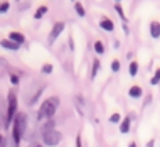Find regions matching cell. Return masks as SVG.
Returning <instances> with one entry per match:
<instances>
[{"label": "cell", "mask_w": 160, "mask_h": 147, "mask_svg": "<svg viewBox=\"0 0 160 147\" xmlns=\"http://www.w3.org/2000/svg\"><path fill=\"white\" fill-rule=\"evenodd\" d=\"M29 7H31V3L24 2V3H20V5H19V10H25V8H29Z\"/></svg>", "instance_id": "cell-23"}, {"label": "cell", "mask_w": 160, "mask_h": 147, "mask_svg": "<svg viewBox=\"0 0 160 147\" xmlns=\"http://www.w3.org/2000/svg\"><path fill=\"white\" fill-rule=\"evenodd\" d=\"M98 70H99V61L98 59H94L93 61V71H91V78H94L98 75Z\"/></svg>", "instance_id": "cell-17"}, {"label": "cell", "mask_w": 160, "mask_h": 147, "mask_svg": "<svg viewBox=\"0 0 160 147\" xmlns=\"http://www.w3.org/2000/svg\"><path fill=\"white\" fill-rule=\"evenodd\" d=\"M76 147H83L81 145V137H76Z\"/></svg>", "instance_id": "cell-25"}, {"label": "cell", "mask_w": 160, "mask_h": 147, "mask_svg": "<svg viewBox=\"0 0 160 147\" xmlns=\"http://www.w3.org/2000/svg\"><path fill=\"white\" fill-rule=\"evenodd\" d=\"M99 27L105 29L106 32H113V31H115V24L111 22L110 19H103L101 22H99Z\"/></svg>", "instance_id": "cell-8"}, {"label": "cell", "mask_w": 160, "mask_h": 147, "mask_svg": "<svg viewBox=\"0 0 160 147\" xmlns=\"http://www.w3.org/2000/svg\"><path fill=\"white\" fill-rule=\"evenodd\" d=\"M44 14H47V7L46 5H42V7H39L37 10H36V14H34V19H41Z\"/></svg>", "instance_id": "cell-14"}, {"label": "cell", "mask_w": 160, "mask_h": 147, "mask_svg": "<svg viewBox=\"0 0 160 147\" xmlns=\"http://www.w3.org/2000/svg\"><path fill=\"white\" fill-rule=\"evenodd\" d=\"M61 140H62V134H61V132H58L56 129H52V130H44V132H42V142H44L47 147H54V145H58Z\"/></svg>", "instance_id": "cell-3"}, {"label": "cell", "mask_w": 160, "mask_h": 147, "mask_svg": "<svg viewBox=\"0 0 160 147\" xmlns=\"http://www.w3.org/2000/svg\"><path fill=\"white\" fill-rule=\"evenodd\" d=\"M158 81H160V68H157V71H155L153 78L150 80V83H152V85H158Z\"/></svg>", "instance_id": "cell-16"}, {"label": "cell", "mask_w": 160, "mask_h": 147, "mask_svg": "<svg viewBox=\"0 0 160 147\" xmlns=\"http://www.w3.org/2000/svg\"><path fill=\"white\" fill-rule=\"evenodd\" d=\"M128 73H130V76H137V73H138V63H137V61H132V63H130Z\"/></svg>", "instance_id": "cell-12"}, {"label": "cell", "mask_w": 160, "mask_h": 147, "mask_svg": "<svg viewBox=\"0 0 160 147\" xmlns=\"http://www.w3.org/2000/svg\"><path fill=\"white\" fill-rule=\"evenodd\" d=\"M17 113V98L14 93L8 95V107H7V115L3 117V129L8 127V123H10V120L15 117Z\"/></svg>", "instance_id": "cell-4"}, {"label": "cell", "mask_w": 160, "mask_h": 147, "mask_svg": "<svg viewBox=\"0 0 160 147\" xmlns=\"http://www.w3.org/2000/svg\"><path fill=\"white\" fill-rule=\"evenodd\" d=\"M42 73H44V75H51V73H52V64H44V66H42Z\"/></svg>", "instance_id": "cell-19"}, {"label": "cell", "mask_w": 160, "mask_h": 147, "mask_svg": "<svg viewBox=\"0 0 160 147\" xmlns=\"http://www.w3.org/2000/svg\"><path fill=\"white\" fill-rule=\"evenodd\" d=\"M94 51H96L98 54H103V53H105V46H103L101 41H96V42H94Z\"/></svg>", "instance_id": "cell-15"}, {"label": "cell", "mask_w": 160, "mask_h": 147, "mask_svg": "<svg viewBox=\"0 0 160 147\" xmlns=\"http://www.w3.org/2000/svg\"><path fill=\"white\" fill-rule=\"evenodd\" d=\"M10 41H14V42H17V44H24L25 42V37H24V34H20V32H10Z\"/></svg>", "instance_id": "cell-9"}, {"label": "cell", "mask_w": 160, "mask_h": 147, "mask_svg": "<svg viewBox=\"0 0 160 147\" xmlns=\"http://www.w3.org/2000/svg\"><path fill=\"white\" fill-rule=\"evenodd\" d=\"M120 120H122V117H120V113H113L110 117V122H113V123H118Z\"/></svg>", "instance_id": "cell-21"}, {"label": "cell", "mask_w": 160, "mask_h": 147, "mask_svg": "<svg viewBox=\"0 0 160 147\" xmlns=\"http://www.w3.org/2000/svg\"><path fill=\"white\" fill-rule=\"evenodd\" d=\"M150 34H152L153 39H158L160 37V22L153 20V22L150 24Z\"/></svg>", "instance_id": "cell-7"}, {"label": "cell", "mask_w": 160, "mask_h": 147, "mask_svg": "<svg viewBox=\"0 0 160 147\" xmlns=\"http://www.w3.org/2000/svg\"><path fill=\"white\" fill-rule=\"evenodd\" d=\"M128 95L132 98H140L142 97V88L140 86H132V88L128 90Z\"/></svg>", "instance_id": "cell-11"}, {"label": "cell", "mask_w": 160, "mask_h": 147, "mask_svg": "<svg viewBox=\"0 0 160 147\" xmlns=\"http://www.w3.org/2000/svg\"><path fill=\"white\" fill-rule=\"evenodd\" d=\"M29 147H41V145H39V144H36V142H34V144H31Z\"/></svg>", "instance_id": "cell-27"}, {"label": "cell", "mask_w": 160, "mask_h": 147, "mask_svg": "<svg viewBox=\"0 0 160 147\" xmlns=\"http://www.w3.org/2000/svg\"><path fill=\"white\" fill-rule=\"evenodd\" d=\"M147 147H153V140H150L148 144H147Z\"/></svg>", "instance_id": "cell-26"}, {"label": "cell", "mask_w": 160, "mask_h": 147, "mask_svg": "<svg viewBox=\"0 0 160 147\" xmlns=\"http://www.w3.org/2000/svg\"><path fill=\"white\" fill-rule=\"evenodd\" d=\"M25 122H27V118H25L24 113H19L15 117L14 120V127H12V137H14L15 140H20L24 137V132H25Z\"/></svg>", "instance_id": "cell-2"}, {"label": "cell", "mask_w": 160, "mask_h": 147, "mask_svg": "<svg viewBox=\"0 0 160 147\" xmlns=\"http://www.w3.org/2000/svg\"><path fill=\"white\" fill-rule=\"evenodd\" d=\"M130 123H132V117L127 115L123 118V122L120 123V132H122V134H128L130 132Z\"/></svg>", "instance_id": "cell-6"}, {"label": "cell", "mask_w": 160, "mask_h": 147, "mask_svg": "<svg viewBox=\"0 0 160 147\" xmlns=\"http://www.w3.org/2000/svg\"><path fill=\"white\" fill-rule=\"evenodd\" d=\"M58 107H59V98H58V97L47 98V100L42 103L41 107H39V115H37V118H39V120H46V118L52 120V115L56 113Z\"/></svg>", "instance_id": "cell-1"}, {"label": "cell", "mask_w": 160, "mask_h": 147, "mask_svg": "<svg viewBox=\"0 0 160 147\" xmlns=\"http://www.w3.org/2000/svg\"><path fill=\"white\" fill-rule=\"evenodd\" d=\"M2 46L5 47V49H12V51H17L19 49V44H17V42H14V41H10V39H3L2 41Z\"/></svg>", "instance_id": "cell-10"}, {"label": "cell", "mask_w": 160, "mask_h": 147, "mask_svg": "<svg viewBox=\"0 0 160 147\" xmlns=\"http://www.w3.org/2000/svg\"><path fill=\"white\" fill-rule=\"evenodd\" d=\"M120 68H122V64H120L118 61H113V63H111V71H113V73H118Z\"/></svg>", "instance_id": "cell-20"}, {"label": "cell", "mask_w": 160, "mask_h": 147, "mask_svg": "<svg viewBox=\"0 0 160 147\" xmlns=\"http://www.w3.org/2000/svg\"><path fill=\"white\" fill-rule=\"evenodd\" d=\"M128 147H137V144H135V142H132V144H130Z\"/></svg>", "instance_id": "cell-28"}, {"label": "cell", "mask_w": 160, "mask_h": 147, "mask_svg": "<svg viewBox=\"0 0 160 147\" xmlns=\"http://www.w3.org/2000/svg\"><path fill=\"white\" fill-rule=\"evenodd\" d=\"M115 10L118 12V15L122 17L123 20H127V17H125V12H123V8H122V5H120V3H115Z\"/></svg>", "instance_id": "cell-18"}, {"label": "cell", "mask_w": 160, "mask_h": 147, "mask_svg": "<svg viewBox=\"0 0 160 147\" xmlns=\"http://www.w3.org/2000/svg\"><path fill=\"white\" fill-rule=\"evenodd\" d=\"M64 27H66V24H64V22H56L54 24L52 31H51V34H49V44H52L56 39L61 36V32L64 31Z\"/></svg>", "instance_id": "cell-5"}, {"label": "cell", "mask_w": 160, "mask_h": 147, "mask_svg": "<svg viewBox=\"0 0 160 147\" xmlns=\"http://www.w3.org/2000/svg\"><path fill=\"white\" fill-rule=\"evenodd\" d=\"M74 10L78 12V15H79V17H84V15H86L84 7H83V3H81V2H76V3H74Z\"/></svg>", "instance_id": "cell-13"}, {"label": "cell", "mask_w": 160, "mask_h": 147, "mask_svg": "<svg viewBox=\"0 0 160 147\" xmlns=\"http://www.w3.org/2000/svg\"><path fill=\"white\" fill-rule=\"evenodd\" d=\"M7 10H8V2H2V5H0V12H2V14H5Z\"/></svg>", "instance_id": "cell-22"}, {"label": "cell", "mask_w": 160, "mask_h": 147, "mask_svg": "<svg viewBox=\"0 0 160 147\" xmlns=\"http://www.w3.org/2000/svg\"><path fill=\"white\" fill-rule=\"evenodd\" d=\"M12 83H14V85H17V83H19V78H17L15 75H12Z\"/></svg>", "instance_id": "cell-24"}]
</instances>
